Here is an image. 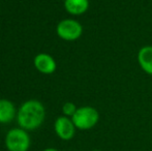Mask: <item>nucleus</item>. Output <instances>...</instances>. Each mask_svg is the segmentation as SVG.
Masks as SVG:
<instances>
[{
  "label": "nucleus",
  "instance_id": "8",
  "mask_svg": "<svg viewBox=\"0 0 152 151\" xmlns=\"http://www.w3.org/2000/svg\"><path fill=\"white\" fill-rule=\"evenodd\" d=\"M89 0H64V8L72 16H80L88 10Z\"/></svg>",
  "mask_w": 152,
  "mask_h": 151
},
{
  "label": "nucleus",
  "instance_id": "3",
  "mask_svg": "<svg viewBox=\"0 0 152 151\" xmlns=\"http://www.w3.org/2000/svg\"><path fill=\"white\" fill-rule=\"evenodd\" d=\"M5 146L8 151H28L30 137L23 128H12L6 133Z\"/></svg>",
  "mask_w": 152,
  "mask_h": 151
},
{
  "label": "nucleus",
  "instance_id": "5",
  "mask_svg": "<svg viewBox=\"0 0 152 151\" xmlns=\"http://www.w3.org/2000/svg\"><path fill=\"white\" fill-rule=\"evenodd\" d=\"M54 129L56 135L63 141H69L75 137L77 127L75 126L72 118L66 116H60L54 123Z\"/></svg>",
  "mask_w": 152,
  "mask_h": 151
},
{
  "label": "nucleus",
  "instance_id": "12",
  "mask_svg": "<svg viewBox=\"0 0 152 151\" xmlns=\"http://www.w3.org/2000/svg\"><path fill=\"white\" fill-rule=\"evenodd\" d=\"M92 151H100V150H92Z\"/></svg>",
  "mask_w": 152,
  "mask_h": 151
},
{
  "label": "nucleus",
  "instance_id": "9",
  "mask_svg": "<svg viewBox=\"0 0 152 151\" xmlns=\"http://www.w3.org/2000/svg\"><path fill=\"white\" fill-rule=\"evenodd\" d=\"M17 116V111L15 105L8 99H0V123L12 122Z\"/></svg>",
  "mask_w": 152,
  "mask_h": 151
},
{
  "label": "nucleus",
  "instance_id": "11",
  "mask_svg": "<svg viewBox=\"0 0 152 151\" xmlns=\"http://www.w3.org/2000/svg\"><path fill=\"white\" fill-rule=\"evenodd\" d=\"M44 151H58V150L55 149V148H47V149H45Z\"/></svg>",
  "mask_w": 152,
  "mask_h": 151
},
{
  "label": "nucleus",
  "instance_id": "10",
  "mask_svg": "<svg viewBox=\"0 0 152 151\" xmlns=\"http://www.w3.org/2000/svg\"><path fill=\"white\" fill-rule=\"evenodd\" d=\"M77 109H78V108H77V106L75 105L74 103L67 101V103H65L62 106V113H63L64 116L70 117V118H72V117L74 116V114L76 113Z\"/></svg>",
  "mask_w": 152,
  "mask_h": 151
},
{
  "label": "nucleus",
  "instance_id": "1",
  "mask_svg": "<svg viewBox=\"0 0 152 151\" xmlns=\"http://www.w3.org/2000/svg\"><path fill=\"white\" fill-rule=\"evenodd\" d=\"M46 116L45 107L35 99L27 101L23 104L17 113V121L21 128L33 131L42 124Z\"/></svg>",
  "mask_w": 152,
  "mask_h": 151
},
{
  "label": "nucleus",
  "instance_id": "4",
  "mask_svg": "<svg viewBox=\"0 0 152 151\" xmlns=\"http://www.w3.org/2000/svg\"><path fill=\"white\" fill-rule=\"evenodd\" d=\"M56 33L61 39L66 42H75L83 34V26L74 19H64L56 27Z\"/></svg>",
  "mask_w": 152,
  "mask_h": 151
},
{
  "label": "nucleus",
  "instance_id": "7",
  "mask_svg": "<svg viewBox=\"0 0 152 151\" xmlns=\"http://www.w3.org/2000/svg\"><path fill=\"white\" fill-rule=\"evenodd\" d=\"M137 60L144 73L152 76V46H144L139 50Z\"/></svg>",
  "mask_w": 152,
  "mask_h": 151
},
{
  "label": "nucleus",
  "instance_id": "2",
  "mask_svg": "<svg viewBox=\"0 0 152 151\" xmlns=\"http://www.w3.org/2000/svg\"><path fill=\"white\" fill-rule=\"evenodd\" d=\"M75 126L81 131H88L95 126L99 121V113L91 106H83L77 109L72 117Z\"/></svg>",
  "mask_w": 152,
  "mask_h": 151
},
{
  "label": "nucleus",
  "instance_id": "6",
  "mask_svg": "<svg viewBox=\"0 0 152 151\" xmlns=\"http://www.w3.org/2000/svg\"><path fill=\"white\" fill-rule=\"evenodd\" d=\"M34 66L39 73L44 75H51L56 71V61L51 55L40 53L34 57Z\"/></svg>",
  "mask_w": 152,
  "mask_h": 151
}]
</instances>
